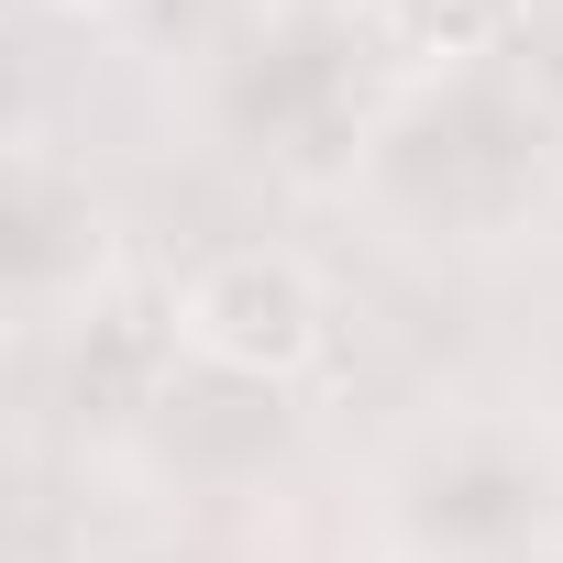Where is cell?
<instances>
[{"instance_id":"1","label":"cell","mask_w":563,"mask_h":563,"mask_svg":"<svg viewBox=\"0 0 563 563\" xmlns=\"http://www.w3.org/2000/svg\"><path fill=\"white\" fill-rule=\"evenodd\" d=\"M321 332H332L321 276L299 254H265V243L210 254L188 288H177V343L199 365H221V376H254V387H288L321 354Z\"/></svg>"},{"instance_id":"2","label":"cell","mask_w":563,"mask_h":563,"mask_svg":"<svg viewBox=\"0 0 563 563\" xmlns=\"http://www.w3.org/2000/svg\"><path fill=\"white\" fill-rule=\"evenodd\" d=\"M387 12H398V34L420 56H497L530 0H387Z\"/></svg>"},{"instance_id":"3","label":"cell","mask_w":563,"mask_h":563,"mask_svg":"<svg viewBox=\"0 0 563 563\" xmlns=\"http://www.w3.org/2000/svg\"><path fill=\"white\" fill-rule=\"evenodd\" d=\"M56 12H133V0H56Z\"/></svg>"}]
</instances>
